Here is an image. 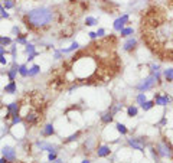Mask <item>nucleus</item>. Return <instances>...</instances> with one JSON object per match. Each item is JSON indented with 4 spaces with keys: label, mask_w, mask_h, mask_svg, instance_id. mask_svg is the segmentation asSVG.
<instances>
[{
    "label": "nucleus",
    "mask_w": 173,
    "mask_h": 163,
    "mask_svg": "<svg viewBox=\"0 0 173 163\" xmlns=\"http://www.w3.org/2000/svg\"><path fill=\"white\" fill-rule=\"evenodd\" d=\"M133 33H134V29H133V27H124V29H123V30L120 32V35L123 36V38H130Z\"/></svg>",
    "instance_id": "24"
},
{
    "label": "nucleus",
    "mask_w": 173,
    "mask_h": 163,
    "mask_svg": "<svg viewBox=\"0 0 173 163\" xmlns=\"http://www.w3.org/2000/svg\"><path fill=\"white\" fill-rule=\"evenodd\" d=\"M167 5H169V7L173 10V0H167Z\"/></svg>",
    "instance_id": "46"
},
{
    "label": "nucleus",
    "mask_w": 173,
    "mask_h": 163,
    "mask_svg": "<svg viewBox=\"0 0 173 163\" xmlns=\"http://www.w3.org/2000/svg\"><path fill=\"white\" fill-rule=\"evenodd\" d=\"M0 163H9V162H7L5 157H0Z\"/></svg>",
    "instance_id": "47"
},
{
    "label": "nucleus",
    "mask_w": 173,
    "mask_h": 163,
    "mask_svg": "<svg viewBox=\"0 0 173 163\" xmlns=\"http://www.w3.org/2000/svg\"><path fill=\"white\" fill-rule=\"evenodd\" d=\"M81 163H91V162H90L88 159H85V160H82V162H81Z\"/></svg>",
    "instance_id": "48"
},
{
    "label": "nucleus",
    "mask_w": 173,
    "mask_h": 163,
    "mask_svg": "<svg viewBox=\"0 0 173 163\" xmlns=\"http://www.w3.org/2000/svg\"><path fill=\"white\" fill-rule=\"evenodd\" d=\"M136 101H137V104H143L144 101H147L146 98V92H140V94H137V97H136Z\"/></svg>",
    "instance_id": "30"
},
{
    "label": "nucleus",
    "mask_w": 173,
    "mask_h": 163,
    "mask_svg": "<svg viewBox=\"0 0 173 163\" xmlns=\"http://www.w3.org/2000/svg\"><path fill=\"white\" fill-rule=\"evenodd\" d=\"M115 129H117V131L120 133L121 136H126L127 133H128V130H127V127L124 126V124H121V123H117V124H115Z\"/></svg>",
    "instance_id": "26"
},
{
    "label": "nucleus",
    "mask_w": 173,
    "mask_h": 163,
    "mask_svg": "<svg viewBox=\"0 0 173 163\" xmlns=\"http://www.w3.org/2000/svg\"><path fill=\"white\" fill-rule=\"evenodd\" d=\"M78 48H80V43H78L77 40H74L69 48H65V49L62 48V49H61V52H62V53H69V52H72V51H77Z\"/></svg>",
    "instance_id": "17"
},
{
    "label": "nucleus",
    "mask_w": 173,
    "mask_h": 163,
    "mask_svg": "<svg viewBox=\"0 0 173 163\" xmlns=\"http://www.w3.org/2000/svg\"><path fill=\"white\" fill-rule=\"evenodd\" d=\"M61 56H62V52H61V51H56L55 55H53V58L55 59H61Z\"/></svg>",
    "instance_id": "45"
},
{
    "label": "nucleus",
    "mask_w": 173,
    "mask_h": 163,
    "mask_svg": "<svg viewBox=\"0 0 173 163\" xmlns=\"http://www.w3.org/2000/svg\"><path fill=\"white\" fill-rule=\"evenodd\" d=\"M23 120H25V123L29 124V126H38V124L43 120V116H42V113H40L39 110L32 108L30 111L26 113V116L23 117Z\"/></svg>",
    "instance_id": "5"
},
{
    "label": "nucleus",
    "mask_w": 173,
    "mask_h": 163,
    "mask_svg": "<svg viewBox=\"0 0 173 163\" xmlns=\"http://www.w3.org/2000/svg\"><path fill=\"white\" fill-rule=\"evenodd\" d=\"M156 150H157V153H159L160 159H172L173 160V144L170 143V140H169V137L163 136L160 139L159 142L156 143Z\"/></svg>",
    "instance_id": "4"
},
{
    "label": "nucleus",
    "mask_w": 173,
    "mask_h": 163,
    "mask_svg": "<svg viewBox=\"0 0 173 163\" xmlns=\"http://www.w3.org/2000/svg\"><path fill=\"white\" fill-rule=\"evenodd\" d=\"M12 33L17 36V35H19V33H20V29H19V27H17V26H13V27H12Z\"/></svg>",
    "instance_id": "43"
},
{
    "label": "nucleus",
    "mask_w": 173,
    "mask_h": 163,
    "mask_svg": "<svg viewBox=\"0 0 173 163\" xmlns=\"http://www.w3.org/2000/svg\"><path fill=\"white\" fill-rule=\"evenodd\" d=\"M38 55H39V52H35V53H30V55H27V61H29V62H30V61H33V59L36 58Z\"/></svg>",
    "instance_id": "38"
},
{
    "label": "nucleus",
    "mask_w": 173,
    "mask_h": 163,
    "mask_svg": "<svg viewBox=\"0 0 173 163\" xmlns=\"http://www.w3.org/2000/svg\"><path fill=\"white\" fill-rule=\"evenodd\" d=\"M127 143H128V146H131L133 149L144 152L147 140H146V137H131V139H127Z\"/></svg>",
    "instance_id": "7"
},
{
    "label": "nucleus",
    "mask_w": 173,
    "mask_h": 163,
    "mask_svg": "<svg viewBox=\"0 0 173 163\" xmlns=\"http://www.w3.org/2000/svg\"><path fill=\"white\" fill-rule=\"evenodd\" d=\"M22 120H23V118L20 117V116H14V117H12V121H10V127H13V126H16V124L22 123Z\"/></svg>",
    "instance_id": "34"
},
{
    "label": "nucleus",
    "mask_w": 173,
    "mask_h": 163,
    "mask_svg": "<svg viewBox=\"0 0 173 163\" xmlns=\"http://www.w3.org/2000/svg\"><path fill=\"white\" fill-rule=\"evenodd\" d=\"M157 84H162V81H160V71L154 72V74H150L149 77L141 79L139 84L136 85V90L140 92H146L149 90H153Z\"/></svg>",
    "instance_id": "3"
},
{
    "label": "nucleus",
    "mask_w": 173,
    "mask_h": 163,
    "mask_svg": "<svg viewBox=\"0 0 173 163\" xmlns=\"http://www.w3.org/2000/svg\"><path fill=\"white\" fill-rule=\"evenodd\" d=\"M154 105H156V103H154V100H150V101H144L143 104L140 105L141 108H143V111H149V110H152Z\"/></svg>",
    "instance_id": "19"
},
{
    "label": "nucleus",
    "mask_w": 173,
    "mask_h": 163,
    "mask_svg": "<svg viewBox=\"0 0 173 163\" xmlns=\"http://www.w3.org/2000/svg\"><path fill=\"white\" fill-rule=\"evenodd\" d=\"M159 71H160L159 64H152L150 65V74H154V72H159Z\"/></svg>",
    "instance_id": "35"
},
{
    "label": "nucleus",
    "mask_w": 173,
    "mask_h": 163,
    "mask_svg": "<svg viewBox=\"0 0 173 163\" xmlns=\"http://www.w3.org/2000/svg\"><path fill=\"white\" fill-rule=\"evenodd\" d=\"M160 126H166L167 124V118H166V114H163V117H162V120H160Z\"/></svg>",
    "instance_id": "40"
},
{
    "label": "nucleus",
    "mask_w": 173,
    "mask_h": 163,
    "mask_svg": "<svg viewBox=\"0 0 173 163\" xmlns=\"http://www.w3.org/2000/svg\"><path fill=\"white\" fill-rule=\"evenodd\" d=\"M42 136L43 137H51L55 134V127H53L52 123H48L46 126H43V129H42Z\"/></svg>",
    "instance_id": "14"
},
{
    "label": "nucleus",
    "mask_w": 173,
    "mask_h": 163,
    "mask_svg": "<svg viewBox=\"0 0 173 163\" xmlns=\"http://www.w3.org/2000/svg\"><path fill=\"white\" fill-rule=\"evenodd\" d=\"M163 75H165V79H166L167 82H173V68L165 69V72H163Z\"/></svg>",
    "instance_id": "23"
},
{
    "label": "nucleus",
    "mask_w": 173,
    "mask_h": 163,
    "mask_svg": "<svg viewBox=\"0 0 173 163\" xmlns=\"http://www.w3.org/2000/svg\"><path fill=\"white\" fill-rule=\"evenodd\" d=\"M146 46L160 61L173 62V16L166 9L150 7L140 23Z\"/></svg>",
    "instance_id": "1"
},
{
    "label": "nucleus",
    "mask_w": 173,
    "mask_h": 163,
    "mask_svg": "<svg viewBox=\"0 0 173 163\" xmlns=\"http://www.w3.org/2000/svg\"><path fill=\"white\" fill-rule=\"evenodd\" d=\"M88 36H90V39H97L98 38V35H97V32H88Z\"/></svg>",
    "instance_id": "39"
},
{
    "label": "nucleus",
    "mask_w": 173,
    "mask_h": 163,
    "mask_svg": "<svg viewBox=\"0 0 173 163\" xmlns=\"http://www.w3.org/2000/svg\"><path fill=\"white\" fill-rule=\"evenodd\" d=\"M20 107H22V101H13L10 104L6 105V114H5V120H10L14 116H19Z\"/></svg>",
    "instance_id": "6"
},
{
    "label": "nucleus",
    "mask_w": 173,
    "mask_h": 163,
    "mask_svg": "<svg viewBox=\"0 0 173 163\" xmlns=\"http://www.w3.org/2000/svg\"><path fill=\"white\" fill-rule=\"evenodd\" d=\"M26 48H25V53L26 55H30V53H35V52H38L36 51V48H35V45L33 43H26Z\"/></svg>",
    "instance_id": "27"
},
{
    "label": "nucleus",
    "mask_w": 173,
    "mask_h": 163,
    "mask_svg": "<svg viewBox=\"0 0 173 163\" xmlns=\"http://www.w3.org/2000/svg\"><path fill=\"white\" fill-rule=\"evenodd\" d=\"M56 159H58L56 152H51V153L48 155V160H49V162H56Z\"/></svg>",
    "instance_id": "36"
},
{
    "label": "nucleus",
    "mask_w": 173,
    "mask_h": 163,
    "mask_svg": "<svg viewBox=\"0 0 173 163\" xmlns=\"http://www.w3.org/2000/svg\"><path fill=\"white\" fill-rule=\"evenodd\" d=\"M19 75H22L23 78L29 77V68H27L26 64H22V65H19Z\"/></svg>",
    "instance_id": "22"
},
{
    "label": "nucleus",
    "mask_w": 173,
    "mask_h": 163,
    "mask_svg": "<svg viewBox=\"0 0 173 163\" xmlns=\"http://www.w3.org/2000/svg\"><path fill=\"white\" fill-rule=\"evenodd\" d=\"M3 6L6 10H10L14 7V0H3Z\"/></svg>",
    "instance_id": "32"
},
{
    "label": "nucleus",
    "mask_w": 173,
    "mask_h": 163,
    "mask_svg": "<svg viewBox=\"0 0 173 163\" xmlns=\"http://www.w3.org/2000/svg\"><path fill=\"white\" fill-rule=\"evenodd\" d=\"M36 146H38L40 150H45V152H49V153L58 150V147H56L55 144H51V143H48V142H38Z\"/></svg>",
    "instance_id": "12"
},
{
    "label": "nucleus",
    "mask_w": 173,
    "mask_h": 163,
    "mask_svg": "<svg viewBox=\"0 0 173 163\" xmlns=\"http://www.w3.org/2000/svg\"><path fill=\"white\" fill-rule=\"evenodd\" d=\"M137 48V39L136 38H128V39L124 42V45H123V49L126 51V52H133L134 49Z\"/></svg>",
    "instance_id": "11"
},
{
    "label": "nucleus",
    "mask_w": 173,
    "mask_h": 163,
    "mask_svg": "<svg viewBox=\"0 0 173 163\" xmlns=\"http://www.w3.org/2000/svg\"><path fill=\"white\" fill-rule=\"evenodd\" d=\"M98 23V20L95 19V18H93V16H86L85 18V25L86 26H95Z\"/></svg>",
    "instance_id": "28"
},
{
    "label": "nucleus",
    "mask_w": 173,
    "mask_h": 163,
    "mask_svg": "<svg viewBox=\"0 0 173 163\" xmlns=\"http://www.w3.org/2000/svg\"><path fill=\"white\" fill-rule=\"evenodd\" d=\"M0 45L10 46L12 45V38H9V36H0Z\"/></svg>",
    "instance_id": "29"
},
{
    "label": "nucleus",
    "mask_w": 173,
    "mask_h": 163,
    "mask_svg": "<svg viewBox=\"0 0 173 163\" xmlns=\"http://www.w3.org/2000/svg\"><path fill=\"white\" fill-rule=\"evenodd\" d=\"M128 22H130V16H128V14H123V16H120V18H117V19L114 20L113 29L115 32H121V30L126 27V25Z\"/></svg>",
    "instance_id": "8"
},
{
    "label": "nucleus",
    "mask_w": 173,
    "mask_h": 163,
    "mask_svg": "<svg viewBox=\"0 0 173 163\" xmlns=\"http://www.w3.org/2000/svg\"><path fill=\"white\" fill-rule=\"evenodd\" d=\"M110 153H111V149L107 144H101V146L97 147V156L98 157H107L110 156Z\"/></svg>",
    "instance_id": "13"
},
{
    "label": "nucleus",
    "mask_w": 173,
    "mask_h": 163,
    "mask_svg": "<svg viewBox=\"0 0 173 163\" xmlns=\"http://www.w3.org/2000/svg\"><path fill=\"white\" fill-rule=\"evenodd\" d=\"M154 103H156V105L166 107V105H169L172 103V97L167 95V94H160V92H157V94H154Z\"/></svg>",
    "instance_id": "10"
},
{
    "label": "nucleus",
    "mask_w": 173,
    "mask_h": 163,
    "mask_svg": "<svg viewBox=\"0 0 173 163\" xmlns=\"http://www.w3.org/2000/svg\"><path fill=\"white\" fill-rule=\"evenodd\" d=\"M10 53H12V56H13V61L14 58H16V46H10Z\"/></svg>",
    "instance_id": "42"
},
{
    "label": "nucleus",
    "mask_w": 173,
    "mask_h": 163,
    "mask_svg": "<svg viewBox=\"0 0 173 163\" xmlns=\"http://www.w3.org/2000/svg\"><path fill=\"white\" fill-rule=\"evenodd\" d=\"M97 35H98V38H104V36H105V29L100 27V29L97 30Z\"/></svg>",
    "instance_id": "37"
},
{
    "label": "nucleus",
    "mask_w": 173,
    "mask_h": 163,
    "mask_svg": "<svg viewBox=\"0 0 173 163\" xmlns=\"http://www.w3.org/2000/svg\"><path fill=\"white\" fill-rule=\"evenodd\" d=\"M0 18H2V16H0Z\"/></svg>",
    "instance_id": "49"
},
{
    "label": "nucleus",
    "mask_w": 173,
    "mask_h": 163,
    "mask_svg": "<svg viewBox=\"0 0 173 163\" xmlns=\"http://www.w3.org/2000/svg\"><path fill=\"white\" fill-rule=\"evenodd\" d=\"M81 134H82V131H77V133H74V134H71L69 137H67V139L64 140V143H71V142L78 140V139L81 137Z\"/></svg>",
    "instance_id": "20"
},
{
    "label": "nucleus",
    "mask_w": 173,
    "mask_h": 163,
    "mask_svg": "<svg viewBox=\"0 0 173 163\" xmlns=\"http://www.w3.org/2000/svg\"><path fill=\"white\" fill-rule=\"evenodd\" d=\"M0 16H2V18H5V19H9V18H10V14L6 12V9H5V6H3V3H2V2H0Z\"/></svg>",
    "instance_id": "33"
},
{
    "label": "nucleus",
    "mask_w": 173,
    "mask_h": 163,
    "mask_svg": "<svg viewBox=\"0 0 173 163\" xmlns=\"http://www.w3.org/2000/svg\"><path fill=\"white\" fill-rule=\"evenodd\" d=\"M100 120H101V123L102 124H110L114 120V114L111 113V111H107V113H104V114H101Z\"/></svg>",
    "instance_id": "16"
},
{
    "label": "nucleus",
    "mask_w": 173,
    "mask_h": 163,
    "mask_svg": "<svg viewBox=\"0 0 173 163\" xmlns=\"http://www.w3.org/2000/svg\"><path fill=\"white\" fill-rule=\"evenodd\" d=\"M40 72V66L38 64H33V65L29 68V77H36Z\"/></svg>",
    "instance_id": "18"
},
{
    "label": "nucleus",
    "mask_w": 173,
    "mask_h": 163,
    "mask_svg": "<svg viewBox=\"0 0 173 163\" xmlns=\"http://www.w3.org/2000/svg\"><path fill=\"white\" fill-rule=\"evenodd\" d=\"M7 51H6V46L0 45V56H3V55H6Z\"/></svg>",
    "instance_id": "41"
},
{
    "label": "nucleus",
    "mask_w": 173,
    "mask_h": 163,
    "mask_svg": "<svg viewBox=\"0 0 173 163\" xmlns=\"http://www.w3.org/2000/svg\"><path fill=\"white\" fill-rule=\"evenodd\" d=\"M26 38L27 35L26 33H19L17 36H16V43H20V45H26Z\"/></svg>",
    "instance_id": "25"
},
{
    "label": "nucleus",
    "mask_w": 173,
    "mask_h": 163,
    "mask_svg": "<svg viewBox=\"0 0 173 163\" xmlns=\"http://www.w3.org/2000/svg\"><path fill=\"white\" fill-rule=\"evenodd\" d=\"M2 155H3V157H5L9 163L16 162V150H14L13 147H10V146H5V147L2 149Z\"/></svg>",
    "instance_id": "9"
},
{
    "label": "nucleus",
    "mask_w": 173,
    "mask_h": 163,
    "mask_svg": "<svg viewBox=\"0 0 173 163\" xmlns=\"http://www.w3.org/2000/svg\"><path fill=\"white\" fill-rule=\"evenodd\" d=\"M150 155H152V157H153V160L154 162H159L160 160V156H159V153H157V150H156V147H150Z\"/></svg>",
    "instance_id": "31"
},
{
    "label": "nucleus",
    "mask_w": 173,
    "mask_h": 163,
    "mask_svg": "<svg viewBox=\"0 0 173 163\" xmlns=\"http://www.w3.org/2000/svg\"><path fill=\"white\" fill-rule=\"evenodd\" d=\"M3 91L6 94H16L17 92V85H16V81H10L7 85H5Z\"/></svg>",
    "instance_id": "15"
},
{
    "label": "nucleus",
    "mask_w": 173,
    "mask_h": 163,
    "mask_svg": "<svg viewBox=\"0 0 173 163\" xmlns=\"http://www.w3.org/2000/svg\"><path fill=\"white\" fill-rule=\"evenodd\" d=\"M55 19V12H53L52 7H36L33 10L27 12L23 16V23L29 30H42V29H46Z\"/></svg>",
    "instance_id": "2"
},
{
    "label": "nucleus",
    "mask_w": 173,
    "mask_h": 163,
    "mask_svg": "<svg viewBox=\"0 0 173 163\" xmlns=\"http://www.w3.org/2000/svg\"><path fill=\"white\" fill-rule=\"evenodd\" d=\"M0 64H2V65H7L6 55H3V56H0Z\"/></svg>",
    "instance_id": "44"
},
{
    "label": "nucleus",
    "mask_w": 173,
    "mask_h": 163,
    "mask_svg": "<svg viewBox=\"0 0 173 163\" xmlns=\"http://www.w3.org/2000/svg\"><path fill=\"white\" fill-rule=\"evenodd\" d=\"M139 114V108L136 107V105H128V108H127V116L128 117H136Z\"/></svg>",
    "instance_id": "21"
}]
</instances>
